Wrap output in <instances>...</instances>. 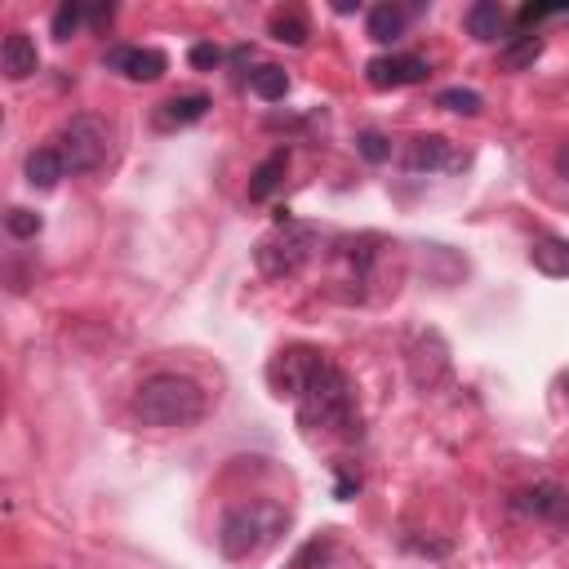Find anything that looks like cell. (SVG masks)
Masks as SVG:
<instances>
[{"mask_svg":"<svg viewBox=\"0 0 569 569\" xmlns=\"http://www.w3.org/2000/svg\"><path fill=\"white\" fill-rule=\"evenodd\" d=\"M298 409H302V422L311 427H333L342 440H356L360 436V409H356V391L347 382V373L325 360L320 351L307 356V369H302V382L293 391Z\"/></svg>","mask_w":569,"mask_h":569,"instance_id":"6da1fadb","label":"cell"},{"mask_svg":"<svg viewBox=\"0 0 569 569\" xmlns=\"http://www.w3.org/2000/svg\"><path fill=\"white\" fill-rule=\"evenodd\" d=\"M209 409V396L196 378L178 373V369H160V373H147L133 391V418L142 427H160V431H173V427H196Z\"/></svg>","mask_w":569,"mask_h":569,"instance_id":"7a4b0ae2","label":"cell"},{"mask_svg":"<svg viewBox=\"0 0 569 569\" xmlns=\"http://www.w3.org/2000/svg\"><path fill=\"white\" fill-rule=\"evenodd\" d=\"M58 142H62L58 151H62V160H67L71 173H93V169L107 164V151H111V124H107L102 116H93V111H76V116L62 124Z\"/></svg>","mask_w":569,"mask_h":569,"instance_id":"3957f363","label":"cell"},{"mask_svg":"<svg viewBox=\"0 0 569 569\" xmlns=\"http://www.w3.org/2000/svg\"><path fill=\"white\" fill-rule=\"evenodd\" d=\"M276 520H280V511L258 507V502L231 507V511L222 516V525H218V547H222V556H227V560H244V556H253V551L271 538Z\"/></svg>","mask_w":569,"mask_h":569,"instance_id":"277c9868","label":"cell"},{"mask_svg":"<svg viewBox=\"0 0 569 569\" xmlns=\"http://www.w3.org/2000/svg\"><path fill=\"white\" fill-rule=\"evenodd\" d=\"M311 244H316V231H311V227H289V222H280L267 240H258L253 258H258V267H262L267 276H293V271L311 258Z\"/></svg>","mask_w":569,"mask_h":569,"instance_id":"5b68a950","label":"cell"},{"mask_svg":"<svg viewBox=\"0 0 569 569\" xmlns=\"http://www.w3.org/2000/svg\"><path fill=\"white\" fill-rule=\"evenodd\" d=\"M511 507L525 511V516H538L547 525H569V489L556 485V480H538V485L520 489L511 498Z\"/></svg>","mask_w":569,"mask_h":569,"instance_id":"8992f818","label":"cell"},{"mask_svg":"<svg viewBox=\"0 0 569 569\" xmlns=\"http://www.w3.org/2000/svg\"><path fill=\"white\" fill-rule=\"evenodd\" d=\"M102 62H107L111 71L129 76V80H160V76L169 71L164 49H151V44H111Z\"/></svg>","mask_w":569,"mask_h":569,"instance_id":"52a82bcc","label":"cell"},{"mask_svg":"<svg viewBox=\"0 0 569 569\" xmlns=\"http://www.w3.org/2000/svg\"><path fill=\"white\" fill-rule=\"evenodd\" d=\"M365 80H369L373 89H400V84H418V80H427V62H422L418 53H378V58H369Z\"/></svg>","mask_w":569,"mask_h":569,"instance_id":"ba28073f","label":"cell"},{"mask_svg":"<svg viewBox=\"0 0 569 569\" xmlns=\"http://www.w3.org/2000/svg\"><path fill=\"white\" fill-rule=\"evenodd\" d=\"M209 107H213V102H209V93L187 89V93H173V98H164V102H160L156 124H160V129H182V124L204 120V111H209Z\"/></svg>","mask_w":569,"mask_h":569,"instance_id":"9c48e42d","label":"cell"},{"mask_svg":"<svg viewBox=\"0 0 569 569\" xmlns=\"http://www.w3.org/2000/svg\"><path fill=\"white\" fill-rule=\"evenodd\" d=\"M405 164L409 169H427V173H436V169H458V156L449 151V142L440 138V133H418L413 142H409V151H405Z\"/></svg>","mask_w":569,"mask_h":569,"instance_id":"30bf717a","label":"cell"},{"mask_svg":"<svg viewBox=\"0 0 569 569\" xmlns=\"http://www.w3.org/2000/svg\"><path fill=\"white\" fill-rule=\"evenodd\" d=\"M0 67L9 80H27L36 67H40V53H36V40L27 31H9L4 44H0Z\"/></svg>","mask_w":569,"mask_h":569,"instance_id":"8fae6325","label":"cell"},{"mask_svg":"<svg viewBox=\"0 0 569 569\" xmlns=\"http://www.w3.org/2000/svg\"><path fill=\"white\" fill-rule=\"evenodd\" d=\"M22 173H27V182H31L36 191H49V187H58V182L67 178V160H62L58 147H36V151L27 156V164H22Z\"/></svg>","mask_w":569,"mask_h":569,"instance_id":"7c38bea8","label":"cell"},{"mask_svg":"<svg viewBox=\"0 0 569 569\" xmlns=\"http://www.w3.org/2000/svg\"><path fill=\"white\" fill-rule=\"evenodd\" d=\"M529 262H533L542 276L569 280V240H565V236H538V240L529 244Z\"/></svg>","mask_w":569,"mask_h":569,"instance_id":"4fadbf2b","label":"cell"},{"mask_svg":"<svg viewBox=\"0 0 569 569\" xmlns=\"http://www.w3.org/2000/svg\"><path fill=\"white\" fill-rule=\"evenodd\" d=\"M284 169H289V147H276L271 156H262L249 173V200H267L284 182Z\"/></svg>","mask_w":569,"mask_h":569,"instance_id":"5bb4252c","label":"cell"},{"mask_svg":"<svg viewBox=\"0 0 569 569\" xmlns=\"http://www.w3.org/2000/svg\"><path fill=\"white\" fill-rule=\"evenodd\" d=\"M405 22H409V13L400 4H373L369 18H365V36L373 44H391V40L405 36Z\"/></svg>","mask_w":569,"mask_h":569,"instance_id":"9a60e30c","label":"cell"},{"mask_svg":"<svg viewBox=\"0 0 569 569\" xmlns=\"http://www.w3.org/2000/svg\"><path fill=\"white\" fill-rule=\"evenodd\" d=\"M502 22H507V13H502V4H493V0H476V4L462 13L467 36H476V40H498V36H502Z\"/></svg>","mask_w":569,"mask_h":569,"instance_id":"2e32d148","label":"cell"},{"mask_svg":"<svg viewBox=\"0 0 569 569\" xmlns=\"http://www.w3.org/2000/svg\"><path fill=\"white\" fill-rule=\"evenodd\" d=\"M267 31H271V40H280V44H307V36H311V22H307V13L302 9H276L271 13V22H267Z\"/></svg>","mask_w":569,"mask_h":569,"instance_id":"e0dca14e","label":"cell"},{"mask_svg":"<svg viewBox=\"0 0 569 569\" xmlns=\"http://www.w3.org/2000/svg\"><path fill=\"white\" fill-rule=\"evenodd\" d=\"M538 53H542V36H538V31H520V36H511V40L498 49V62H502L507 71H525V67H533Z\"/></svg>","mask_w":569,"mask_h":569,"instance_id":"ac0fdd59","label":"cell"},{"mask_svg":"<svg viewBox=\"0 0 569 569\" xmlns=\"http://www.w3.org/2000/svg\"><path fill=\"white\" fill-rule=\"evenodd\" d=\"M249 89H253L262 102H280V98L289 93V76H284V67L262 62V67H253V71H249Z\"/></svg>","mask_w":569,"mask_h":569,"instance_id":"d6986e66","label":"cell"},{"mask_svg":"<svg viewBox=\"0 0 569 569\" xmlns=\"http://www.w3.org/2000/svg\"><path fill=\"white\" fill-rule=\"evenodd\" d=\"M436 107H445V111H458V116H476L485 102H480V93H476V89H462V84H453V89H440V93H436Z\"/></svg>","mask_w":569,"mask_h":569,"instance_id":"ffe728a7","label":"cell"},{"mask_svg":"<svg viewBox=\"0 0 569 569\" xmlns=\"http://www.w3.org/2000/svg\"><path fill=\"white\" fill-rule=\"evenodd\" d=\"M356 151H360L369 164H382V160H391V138L378 133V129H360V133H356Z\"/></svg>","mask_w":569,"mask_h":569,"instance_id":"44dd1931","label":"cell"},{"mask_svg":"<svg viewBox=\"0 0 569 569\" xmlns=\"http://www.w3.org/2000/svg\"><path fill=\"white\" fill-rule=\"evenodd\" d=\"M329 551H333V538H329V533H316V538L293 556V565H289V569H320V565L329 560Z\"/></svg>","mask_w":569,"mask_h":569,"instance_id":"7402d4cb","label":"cell"},{"mask_svg":"<svg viewBox=\"0 0 569 569\" xmlns=\"http://www.w3.org/2000/svg\"><path fill=\"white\" fill-rule=\"evenodd\" d=\"M80 18H84V9L76 4V0H62L58 9H53V40H71L76 36V27H80Z\"/></svg>","mask_w":569,"mask_h":569,"instance_id":"603a6c76","label":"cell"},{"mask_svg":"<svg viewBox=\"0 0 569 569\" xmlns=\"http://www.w3.org/2000/svg\"><path fill=\"white\" fill-rule=\"evenodd\" d=\"M4 227H9V236H18V240H31V236L40 231V213H36V209H22V204H13V209L4 213Z\"/></svg>","mask_w":569,"mask_h":569,"instance_id":"cb8c5ba5","label":"cell"},{"mask_svg":"<svg viewBox=\"0 0 569 569\" xmlns=\"http://www.w3.org/2000/svg\"><path fill=\"white\" fill-rule=\"evenodd\" d=\"M187 58H191V67H196V71H209V67H218V62H222V49H218V44H209V40H200V44H191V53H187Z\"/></svg>","mask_w":569,"mask_h":569,"instance_id":"d4e9b609","label":"cell"},{"mask_svg":"<svg viewBox=\"0 0 569 569\" xmlns=\"http://www.w3.org/2000/svg\"><path fill=\"white\" fill-rule=\"evenodd\" d=\"M556 173H560V178H569V142H560V147H556Z\"/></svg>","mask_w":569,"mask_h":569,"instance_id":"484cf974","label":"cell"},{"mask_svg":"<svg viewBox=\"0 0 569 569\" xmlns=\"http://www.w3.org/2000/svg\"><path fill=\"white\" fill-rule=\"evenodd\" d=\"M89 18H93V22H107V18H111V4H98V9H89Z\"/></svg>","mask_w":569,"mask_h":569,"instance_id":"4316f807","label":"cell"},{"mask_svg":"<svg viewBox=\"0 0 569 569\" xmlns=\"http://www.w3.org/2000/svg\"><path fill=\"white\" fill-rule=\"evenodd\" d=\"M560 382H565V400H569V373H565V378H560Z\"/></svg>","mask_w":569,"mask_h":569,"instance_id":"83f0119b","label":"cell"}]
</instances>
